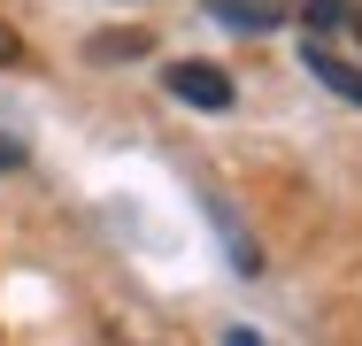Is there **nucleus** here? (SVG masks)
<instances>
[{
    "instance_id": "obj_1",
    "label": "nucleus",
    "mask_w": 362,
    "mask_h": 346,
    "mask_svg": "<svg viewBox=\"0 0 362 346\" xmlns=\"http://www.w3.org/2000/svg\"><path fill=\"white\" fill-rule=\"evenodd\" d=\"M170 93H177V100H193V108H209V116L231 108V77L209 69V62H177V69H170Z\"/></svg>"
},
{
    "instance_id": "obj_2",
    "label": "nucleus",
    "mask_w": 362,
    "mask_h": 346,
    "mask_svg": "<svg viewBox=\"0 0 362 346\" xmlns=\"http://www.w3.org/2000/svg\"><path fill=\"white\" fill-rule=\"evenodd\" d=\"M308 69H316V77L339 93V100H355V108H362V69H347L332 47H324V39H308Z\"/></svg>"
},
{
    "instance_id": "obj_3",
    "label": "nucleus",
    "mask_w": 362,
    "mask_h": 346,
    "mask_svg": "<svg viewBox=\"0 0 362 346\" xmlns=\"http://www.w3.org/2000/svg\"><path fill=\"white\" fill-rule=\"evenodd\" d=\"M216 16L231 23V31H270V23H278L270 0H216Z\"/></svg>"
},
{
    "instance_id": "obj_4",
    "label": "nucleus",
    "mask_w": 362,
    "mask_h": 346,
    "mask_svg": "<svg viewBox=\"0 0 362 346\" xmlns=\"http://www.w3.org/2000/svg\"><path fill=\"white\" fill-rule=\"evenodd\" d=\"M300 16H308V31H332V23H347V0H300Z\"/></svg>"
},
{
    "instance_id": "obj_5",
    "label": "nucleus",
    "mask_w": 362,
    "mask_h": 346,
    "mask_svg": "<svg viewBox=\"0 0 362 346\" xmlns=\"http://www.w3.org/2000/svg\"><path fill=\"white\" fill-rule=\"evenodd\" d=\"M93 54H100V62H132V54H146V39L139 31H132V39H93Z\"/></svg>"
},
{
    "instance_id": "obj_6",
    "label": "nucleus",
    "mask_w": 362,
    "mask_h": 346,
    "mask_svg": "<svg viewBox=\"0 0 362 346\" xmlns=\"http://www.w3.org/2000/svg\"><path fill=\"white\" fill-rule=\"evenodd\" d=\"M16 62H23V39H16L8 23H0V69H16Z\"/></svg>"
},
{
    "instance_id": "obj_7",
    "label": "nucleus",
    "mask_w": 362,
    "mask_h": 346,
    "mask_svg": "<svg viewBox=\"0 0 362 346\" xmlns=\"http://www.w3.org/2000/svg\"><path fill=\"white\" fill-rule=\"evenodd\" d=\"M0 169H23V146L16 138H0Z\"/></svg>"
},
{
    "instance_id": "obj_8",
    "label": "nucleus",
    "mask_w": 362,
    "mask_h": 346,
    "mask_svg": "<svg viewBox=\"0 0 362 346\" xmlns=\"http://www.w3.org/2000/svg\"><path fill=\"white\" fill-rule=\"evenodd\" d=\"M223 346H262V339H255V331H231V339H223Z\"/></svg>"
},
{
    "instance_id": "obj_9",
    "label": "nucleus",
    "mask_w": 362,
    "mask_h": 346,
    "mask_svg": "<svg viewBox=\"0 0 362 346\" xmlns=\"http://www.w3.org/2000/svg\"><path fill=\"white\" fill-rule=\"evenodd\" d=\"M347 23H355V39H362V8H355V16H347Z\"/></svg>"
}]
</instances>
